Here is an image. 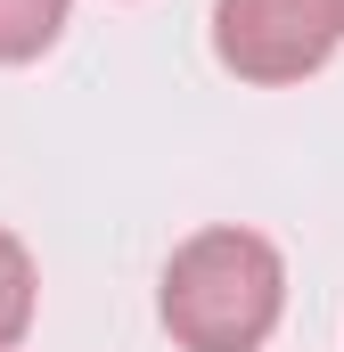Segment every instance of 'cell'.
<instances>
[{
	"label": "cell",
	"instance_id": "3",
	"mask_svg": "<svg viewBox=\"0 0 344 352\" xmlns=\"http://www.w3.org/2000/svg\"><path fill=\"white\" fill-rule=\"evenodd\" d=\"M66 33V0H0V66L41 58Z\"/></svg>",
	"mask_w": 344,
	"mask_h": 352
},
{
	"label": "cell",
	"instance_id": "5",
	"mask_svg": "<svg viewBox=\"0 0 344 352\" xmlns=\"http://www.w3.org/2000/svg\"><path fill=\"white\" fill-rule=\"evenodd\" d=\"M312 8L328 16V33H336V41H344V0H312Z\"/></svg>",
	"mask_w": 344,
	"mask_h": 352
},
{
	"label": "cell",
	"instance_id": "4",
	"mask_svg": "<svg viewBox=\"0 0 344 352\" xmlns=\"http://www.w3.org/2000/svg\"><path fill=\"white\" fill-rule=\"evenodd\" d=\"M33 303H41V278H33V254L0 230V352H17V336L33 328Z\"/></svg>",
	"mask_w": 344,
	"mask_h": 352
},
{
	"label": "cell",
	"instance_id": "1",
	"mask_svg": "<svg viewBox=\"0 0 344 352\" xmlns=\"http://www.w3.org/2000/svg\"><path fill=\"white\" fill-rule=\"evenodd\" d=\"M156 311L180 352H262V336L287 311V263L262 230L213 221V230L180 238V254L164 263Z\"/></svg>",
	"mask_w": 344,
	"mask_h": 352
},
{
	"label": "cell",
	"instance_id": "2",
	"mask_svg": "<svg viewBox=\"0 0 344 352\" xmlns=\"http://www.w3.org/2000/svg\"><path fill=\"white\" fill-rule=\"evenodd\" d=\"M213 58L238 82H303L336 58V33L312 0H213Z\"/></svg>",
	"mask_w": 344,
	"mask_h": 352
}]
</instances>
